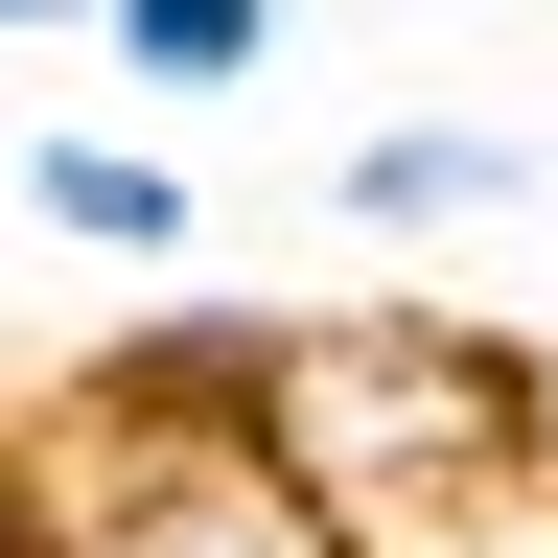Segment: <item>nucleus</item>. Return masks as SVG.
<instances>
[{
    "label": "nucleus",
    "mask_w": 558,
    "mask_h": 558,
    "mask_svg": "<svg viewBox=\"0 0 558 558\" xmlns=\"http://www.w3.org/2000/svg\"><path fill=\"white\" fill-rule=\"evenodd\" d=\"M535 373L558 349L465 326V303H279V488L349 535V558H442L465 512L535 488Z\"/></svg>",
    "instance_id": "f257e3e1"
},
{
    "label": "nucleus",
    "mask_w": 558,
    "mask_h": 558,
    "mask_svg": "<svg viewBox=\"0 0 558 558\" xmlns=\"http://www.w3.org/2000/svg\"><path fill=\"white\" fill-rule=\"evenodd\" d=\"M24 442H70V465H256V442H279V303L140 279V303L24 396Z\"/></svg>",
    "instance_id": "f03ea898"
},
{
    "label": "nucleus",
    "mask_w": 558,
    "mask_h": 558,
    "mask_svg": "<svg viewBox=\"0 0 558 558\" xmlns=\"http://www.w3.org/2000/svg\"><path fill=\"white\" fill-rule=\"evenodd\" d=\"M24 233H47V256H117V279H186V256H209V186L163 163V140L47 117V140H24Z\"/></svg>",
    "instance_id": "7ed1b4c3"
},
{
    "label": "nucleus",
    "mask_w": 558,
    "mask_h": 558,
    "mask_svg": "<svg viewBox=\"0 0 558 558\" xmlns=\"http://www.w3.org/2000/svg\"><path fill=\"white\" fill-rule=\"evenodd\" d=\"M326 209H349V233H488V209H535V140L512 117H373V140H349V163H326Z\"/></svg>",
    "instance_id": "20e7f679"
},
{
    "label": "nucleus",
    "mask_w": 558,
    "mask_h": 558,
    "mask_svg": "<svg viewBox=\"0 0 558 558\" xmlns=\"http://www.w3.org/2000/svg\"><path fill=\"white\" fill-rule=\"evenodd\" d=\"M117 94H256L279 70V0H94Z\"/></svg>",
    "instance_id": "39448f33"
},
{
    "label": "nucleus",
    "mask_w": 558,
    "mask_h": 558,
    "mask_svg": "<svg viewBox=\"0 0 558 558\" xmlns=\"http://www.w3.org/2000/svg\"><path fill=\"white\" fill-rule=\"evenodd\" d=\"M0 558H70V512H47V442L0 418Z\"/></svg>",
    "instance_id": "423d86ee"
},
{
    "label": "nucleus",
    "mask_w": 558,
    "mask_h": 558,
    "mask_svg": "<svg viewBox=\"0 0 558 558\" xmlns=\"http://www.w3.org/2000/svg\"><path fill=\"white\" fill-rule=\"evenodd\" d=\"M535 488H558V373H535Z\"/></svg>",
    "instance_id": "0eeeda50"
},
{
    "label": "nucleus",
    "mask_w": 558,
    "mask_h": 558,
    "mask_svg": "<svg viewBox=\"0 0 558 558\" xmlns=\"http://www.w3.org/2000/svg\"><path fill=\"white\" fill-rule=\"evenodd\" d=\"M0 24H94V0H0Z\"/></svg>",
    "instance_id": "6e6552de"
}]
</instances>
